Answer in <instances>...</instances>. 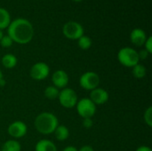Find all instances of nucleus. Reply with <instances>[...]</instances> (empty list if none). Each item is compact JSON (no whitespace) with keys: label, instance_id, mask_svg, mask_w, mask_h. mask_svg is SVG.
I'll return each instance as SVG.
<instances>
[{"label":"nucleus","instance_id":"obj_2","mask_svg":"<svg viewBox=\"0 0 152 151\" xmlns=\"http://www.w3.org/2000/svg\"><path fill=\"white\" fill-rule=\"evenodd\" d=\"M34 125L39 133L48 135L53 133L59 125V120L57 117L51 112H42L35 118Z\"/></svg>","mask_w":152,"mask_h":151},{"label":"nucleus","instance_id":"obj_16","mask_svg":"<svg viewBox=\"0 0 152 151\" xmlns=\"http://www.w3.org/2000/svg\"><path fill=\"white\" fill-rule=\"evenodd\" d=\"M21 150V146L20 142L16 140H8L6 141L2 148L1 151H20Z\"/></svg>","mask_w":152,"mask_h":151},{"label":"nucleus","instance_id":"obj_25","mask_svg":"<svg viewBox=\"0 0 152 151\" xmlns=\"http://www.w3.org/2000/svg\"><path fill=\"white\" fill-rule=\"evenodd\" d=\"M138 55H139V59H140V60H146V59L149 57L150 53H149L145 49H143V50H141V51L138 53Z\"/></svg>","mask_w":152,"mask_h":151},{"label":"nucleus","instance_id":"obj_30","mask_svg":"<svg viewBox=\"0 0 152 151\" xmlns=\"http://www.w3.org/2000/svg\"><path fill=\"white\" fill-rule=\"evenodd\" d=\"M4 32H3V30L2 29H0V40L2 39V37L4 36Z\"/></svg>","mask_w":152,"mask_h":151},{"label":"nucleus","instance_id":"obj_29","mask_svg":"<svg viewBox=\"0 0 152 151\" xmlns=\"http://www.w3.org/2000/svg\"><path fill=\"white\" fill-rule=\"evenodd\" d=\"M5 84H6V82H5V80H4V78L0 79V86H1V87H4V86L5 85Z\"/></svg>","mask_w":152,"mask_h":151},{"label":"nucleus","instance_id":"obj_4","mask_svg":"<svg viewBox=\"0 0 152 151\" xmlns=\"http://www.w3.org/2000/svg\"><path fill=\"white\" fill-rule=\"evenodd\" d=\"M77 114L83 118H92L96 112V105L89 98H82L77 102Z\"/></svg>","mask_w":152,"mask_h":151},{"label":"nucleus","instance_id":"obj_31","mask_svg":"<svg viewBox=\"0 0 152 151\" xmlns=\"http://www.w3.org/2000/svg\"><path fill=\"white\" fill-rule=\"evenodd\" d=\"M3 78V72H2V70L0 69V79H2Z\"/></svg>","mask_w":152,"mask_h":151},{"label":"nucleus","instance_id":"obj_24","mask_svg":"<svg viewBox=\"0 0 152 151\" xmlns=\"http://www.w3.org/2000/svg\"><path fill=\"white\" fill-rule=\"evenodd\" d=\"M94 125V122L92 118H83V126L86 129L92 128Z\"/></svg>","mask_w":152,"mask_h":151},{"label":"nucleus","instance_id":"obj_6","mask_svg":"<svg viewBox=\"0 0 152 151\" xmlns=\"http://www.w3.org/2000/svg\"><path fill=\"white\" fill-rule=\"evenodd\" d=\"M58 99H59L60 104L66 109L74 108L77 105V102L78 101L76 92L73 89L68 88V87H65L61 91H60Z\"/></svg>","mask_w":152,"mask_h":151},{"label":"nucleus","instance_id":"obj_10","mask_svg":"<svg viewBox=\"0 0 152 151\" xmlns=\"http://www.w3.org/2000/svg\"><path fill=\"white\" fill-rule=\"evenodd\" d=\"M109 98H110L109 93L105 89L97 87L91 91L89 99L95 105H102V104L106 103L109 101Z\"/></svg>","mask_w":152,"mask_h":151},{"label":"nucleus","instance_id":"obj_9","mask_svg":"<svg viewBox=\"0 0 152 151\" xmlns=\"http://www.w3.org/2000/svg\"><path fill=\"white\" fill-rule=\"evenodd\" d=\"M27 132L28 127L26 124L22 121H14L10 124L7 128L8 134L14 139H20L24 137L27 134Z\"/></svg>","mask_w":152,"mask_h":151},{"label":"nucleus","instance_id":"obj_28","mask_svg":"<svg viewBox=\"0 0 152 151\" xmlns=\"http://www.w3.org/2000/svg\"><path fill=\"white\" fill-rule=\"evenodd\" d=\"M62 151H77V149L74 146H68V147L64 148Z\"/></svg>","mask_w":152,"mask_h":151},{"label":"nucleus","instance_id":"obj_13","mask_svg":"<svg viewBox=\"0 0 152 151\" xmlns=\"http://www.w3.org/2000/svg\"><path fill=\"white\" fill-rule=\"evenodd\" d=\"M35 151H57L56 145L50 140L43 139L37 142Z\"/></svg>","mask_w":152,"mask_h":151},{"label":"nucleus","instance_id":"obj_1","mask_svg":"<svg viewBox=\"0 0 152 151\" xmlns=\"http://www.w3.org/2000/svg\"><path fill=\"white\" fill-rule=\"evenodd\" d=\"M7 35L13 42L20 44H26L34 36V28L27 19L18 18L11 21L7 28Z\"/></svg>","mask_w":152,"mask_h":151},{"label":"nucleus","instance_id":"obj_12","mask_svg":"<svg viewBox=\"0 0 152 151\" xmlns=\"http://www.w3.org/2000/svg\"><path fill=\"white\" fill-rule=\"evenodd\" d=\"M148 36L146 32L142 28H134L130 33V40L136 46L144 45Z\"/></svg>","mask_w":152,"mask_h":151},{"label":"nucleus","instance_id":"obj_33","mask_svg":"<svg viewBox=\"0 0 152 151\" xmlns=\"http://www.w3.org/2000/svg\"><path fill=\"white\" fill-rule=\"evenodd\" d=\"M0 151H1V149H0Z\"/></svg>","mask_w":152,"mask_h":151},{"label":"nucleus","instance_id":"obj_5","mask_svg":"<svg viewBox=\"0 0 152 151\" xmlns=\"http://www.w3.org/2000/svg\"><path fill=\"white\" fill-rule=\"evenodd\" d=\"M62 33L68 39L77 40L84 35V28L77 21H68L62 28Z\"/></svg>","mask_w":152,"mask_h":151},{"label":"nucleus","instance_id":"obj_21","mask_svg":"<svg viewBox=\"0 0 152 151\" xmlns=\"http://www.w3.org/2000/svg\"><path fill=\"white\" fill-rule=\"evenodd\" d=\"M143 119L145 124L149 126V127H152V107L150 106L147 108V109L144 112L143 115Z\"/></svg>","mask_w":152,"mask_h":151},{"label":"nucleus","instance_id":"obj_27","mask_svg":"<svg viewBox=\"0 0 152 151\" xmlns=\"http://www.w3.org/2000/svg\"><path fill=\"white\" fill-rule=\"evenodd\" d=\"M135 151H152L151 149L148 146H141L139 148H137V150Z\"/></svg>","mask_w":152,"mask_h":151},{"label":"nucleus","instance_id":"obj_7","mask_svg":"<svg viewBox=\"0 0 152 151\" xmlns=\"http://www.w3.org/2000/svg\"><path fill=\"white\" fill-rule=\"evenodd\" d=\"M79 85L83 89L92 91L99 86L100 77L94 71H87L80 77Z\"/></svg>","mask_w":152,"mask_h":151},{"label":"nucleus","instance_id":"obj_20","mask_svg":"<svg viewBox=\"0 0 152 151\" xmlns=\"http://www.w3.org/2000/svg\"><path fill=\"white\" fill-rule=\"evenodd\" d=\"M77 44L79 48L83 50H87L92 46V39L89 36L83 35L80 38L77 39Z\"/></svg>","mask_w":152,"mask_h":151},{"label":"nucleus","instance_id":"obj_14","mask_svg":"<svg viewBox=\"0 0 152 151\" xmlns=\"http://www.w3.org/2000/svg\"><path fill=\"white\" fill-rule=\"evenodd\" d=\"M53 133H54L55 138L59 142H64L69 136V131L68 127L63 125H59L57 128L55 129V131L53 132Z\"/></svg>","mask_w":152,"mask_h":151},{"label":"nucleus","instance_id":"obj_8","mask_svg":"<svg viewBox=\"0 0 152 151\" xmlns=\"http://www.w3.org/2000/svg\"><path fill=\"white\" fill-rule=\"evenodd\" d=\"M50 73V68L45 62H37L35 63L30 70H29V75L32 79L36 81H42L45 79Z\"/></svg>","mask_w":152,"mask_h":151},{"label":"nucleus","instance_id":"obj_3","mask_svg":"<svg viewBox=\"0 0 152 151\" xmlns=\"http://www.w3.org/2000/svg\"><path fill=\"white\" fill-rule=\"evenodd\" d=\"M118 60L123 66L133 68L140 61L138 52L131 47H123L118 53Z\"/></svg>","mask_w":152,"mask_h":151},{"label":"nucleus","instance_id":"obj_22","mask_svg":"<svg viewBox=\"0 0 152 151\" xmlns=\"http://www.w3.org/2000/svg\"><path fill=\"white\" fill-rule=\"evenodd\" d=\"M12 44H13V41L12 40V38H11L8 35L4 36L2 37V39L0 40V44H1V46H2V47H4V48H8V47H10V46H12Z\"/></svg>","mask_w":152,"mask_h":151},{"label":"nucleus","instance_id":"obj_26","mask_svg":"<svg viewBox=\"0 0 152 151\" xmlns=\"http://www.w3.org/2000/svg\"><path fill=\"white\" fill-rule=\"evenodd\" d=\"M77 151H94V148L92 146L85 145V146L81 147L79 150H77Z\"/></svg>","mask_w":152,"mask_h":151},{"label":"nucleus","instance_id":"obj_17","mask_svg":"<svg viewBox=\"0 0 152 151\" xmlns=\"http://www.w3.org/2000/svg\"><path fill=\"white\" fill-rule=\"evenodd\" d=\"M1 61H2V64L4 68L12 69L17 64V58L15 55H13L12 53H7V54H4L3 56Z\"/></svg>","mask_w":152,"mask_h":151},{"label":"nucleus","instance_id":"obj_19","mask_svg":"<svg viewBox=\"0 0 152 151\" xmlns=\"http://www.w3.org/2000/svg\"><path fill=\"white\" fill-rule=\"evenodd\" d=\"M45 96L49 99V100H55L58 98L60 91L57 87L53 86V85H49L45 89Z\"/></svg>","mask_w":152,"mask_h":151},{"label":"nucleus","instance_id":"obj_15","mask_svg":"<svg viewBox=\"0 0 152 151\" xmlns=\"http://www.w3.org/2000/svg\"><path fill=\"white\" fill-rule=\"evenodd\" d=\"M11 16L9 12L4 8H0V29L7 28L11 23Z\"/></svg>","mask_w":152,"mask_h":151},{"label":"nucleus","instance_id":"obj_32","mask_svg":"<svg viewBox=\"0 0 152 151\" xmlns=\"http://www.w3.org/2000/svg\"><path fill=\"white\" fill-rule=\"evenodd\" d=\"M74 2H81V1H83V0H73Z\"/></svg>","mask_w":152,"mask_h":151},{"label":"nucleus","instance_id":"obj_18","mask_svg":"<svg viewBox=\"0 0 152 151\" xmlns=\"http://www.w3.org/2000/svg\"><path fill=\"white\" fill-rule=\"evenodd\" d=\"M133 69V76L137 78V79H142L146 76L147 73V69L146 68L142 65L138 63L137 65H135L134 67L132 68Z\"/></svg>","mask_w":152,"mask_h":151},{"label":"nucleus","instance_id":"obj_11","mask_svg":"<svg viewBox=\"0 0 152 151\" xmlns=\"http://www.w3.org/2000/svg\"><path fill=\"white\" fill-rule=\"evenodd\" d=\"M52 82L53 86L57 87L58 89H63L69 84V76L66 71L58 69L53 72L52 76Z\"/></svg>","mask_w":152,"mask_h":151},{"label":"nucleus","instance_id":"obj_23","mask_svg":"<svg viewBox=\"0 0 152 151\" xmlns=\"http://www.w3.org/2000/svg\"><path fill=\"white\" fill-rule=\"evenodd\" d=\"M145 45V50L151 54L152 53V36H149L144 44Z\"/></svg>","mask_w":152,"mask_h":151}]
</instances>
